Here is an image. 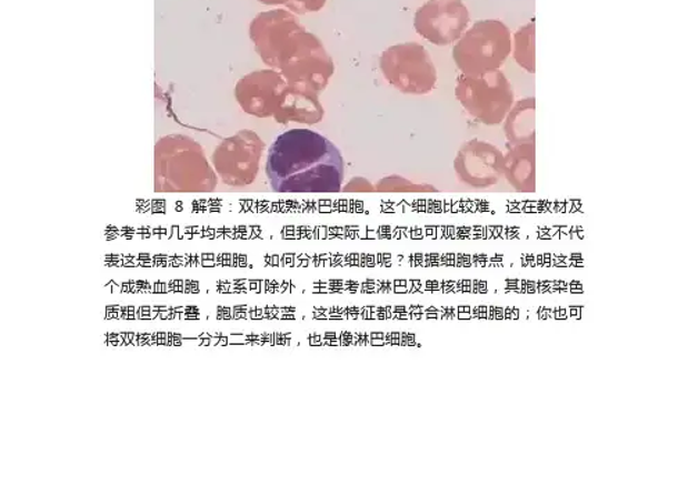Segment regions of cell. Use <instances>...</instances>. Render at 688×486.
Instances as JSON below:
<instances>
[{"label": "cell", "mask_w": 688, "mask_h": 486, "mask_svg": "<svg viewBox=\"0 0 688 486\" xmlns=\"http://www.w3.org/2000/svg\"><path fill=\"white\" fill-rule=\"evenodd\" d=\"M469 20L462 0H428L417 10L413 28L436 47H450L468 30Z\"/></svg>", "instance_id": "5"}, {"label": "cell", "mask_w": 688, "mask_h": 486, "mask_svg": "<svg viewBox=\"0 0 688 486\" xmlns=\"http://www.w3.org/2000/svg\"><path fill=\"white\" fill-rule=\"evenodd\" d=\"M502 173L517 192L531 193L536 190V143L508 148L502 162Z\"/></svg>", "instance_id": "7"}, {"label": "cell", "mask_w": 688, "mask_h": 486, "mask_svg": "<svg viewBox=\"0 0 688 486\" xmlns=\"http://www.w3.org/2000/svg\"><path fill=\"white\" fill-rule=\"evenodd\" d=\"M505 153L495 144L472 139L462 144L455 160L458 179L475 189H488L501 181Z\"/></svg>", "instance_id": "6"}, {"label": "cell", "mask_w": 688, "mask_h": 486, "mask_svg": "<svg viewBox=\"0 0 688 486\" xmlns=\"http://www.w3.org/2000/svg\"><path fill=\"white\" fill-rule=\"evenodd\" d=\"M345 171L340 150L316 131L283 132L268 150L266 173L278 193H338Z\"/></svg>", "instance_id": "1"}, {"label": "cell", "mask_w": 688, "mask_h": 486, "mask_svg": "<svg viewBox=\"0 0 688 486\" xmlns=\"http://www.w3.org/2000/svg\"><path fill=\"white\" fill-rule=\"evenodd\" d=\"M346 192H373V188L372 184L369 183L368 181H366V179L362 178H356L352 179V181L347 184V186L345 188Z\"/></svg>", "instance_id": "12"}, {"label": "cell", "mask_w": 688, "mask_h": 486, "mask_svg": "<svg viewBox=\"0 0 688 486\" xmlns=\"http://www.w3.org/2000/svg\"><path fill=\"white\" fill-rule=\"evenodd\" d=\"M513 60L520 69L535 74L536 72V26L529 22L512 36Z\"/></svg>", "instance_id": "10"}, {"label": "cell", "mask_w": 688, "mask_h": 486, "mask_svg": "<svg viewBox=\"0 0 688 486\" xmlns=\"http://www.w3.org/2000/svg\"><path fill=\"white\" fill-rule=\"evenodd\" d=\"M502 130L508 148L536 143V99L530 97L516 100L502 122Z\"/></svg>", "instance_id": "8"}, {"label": "cell", "mask_w": 688, "mask_h": 486, "mask_svg": "<svg viewBox=\"0 0 688 486\" xmlns=\"http://www.w3.org/2000/svg\"><path fill=\"white\" fill-rule=\"evenodd\" d=\"M385 80L408 97H425L438 85V69L428 49L417 42L395 44L379 58Z\"/></svg>", "instance_id": "4"}, {"label": "cell", "mask_w": 688, "mask_h": 486, "mask_svg": "<svg viewBox=\"0 0 688 486\" xmlns=\"http://www.w3.org/2000/svg\"><path fill=\"white\" fill-rule=\"evenodd\" d=\"M511 53L510 28L493 19L475 22L452 47V60L466 75L501 70Z\"/></svg>", "instance_id": "2"}, {"label": "cell", "mask_w": 688, "mask_h": 486, "mask_svg": "<svg viewBox=\"0 0 688 486\" xmlns=\"http://www.w3.org/2000/svg\"><path fill=\"white\" fill-rule=\"evenodd\" d=\"M456 99L475 121L488 126L501 125L516 103V91L501 70L479 75L460 74Z\"/></svg>", "instance_id": "3"}, {"label": "cell", "mask_w": 688, "mask_h": 486, "mask_svg": "<svg viewBox=\"0 0 688 486\" xmlns=\"http://www.w3.org/2000/svg\"><path fill=\"white\" fill-rule=\"evenodd\" d=\"M375 190L378 192H436V188L430 184H416L397 175L383 178Z\"/></svg>", "instance_id": "11"}, {"label": "cell", "mask_w": 688, "mask_h": 486, "mask_svg": "<svg viewBox=\"0 0 688 486\" xmlns=\"http://www.w3.org/2000/svg\"><path fill=\"white\" fill-rule=\"evenodd\" d=\"M270 75H266V72H261V75H251L240 82L238 89L240 103L243 104V109L249 110L253 114H268L270 113L271 102L273 94L278 93V87L282 85L281 81L276 77L268 83Z\"/></svg>", "instance_id": "9"}]
</instances>
